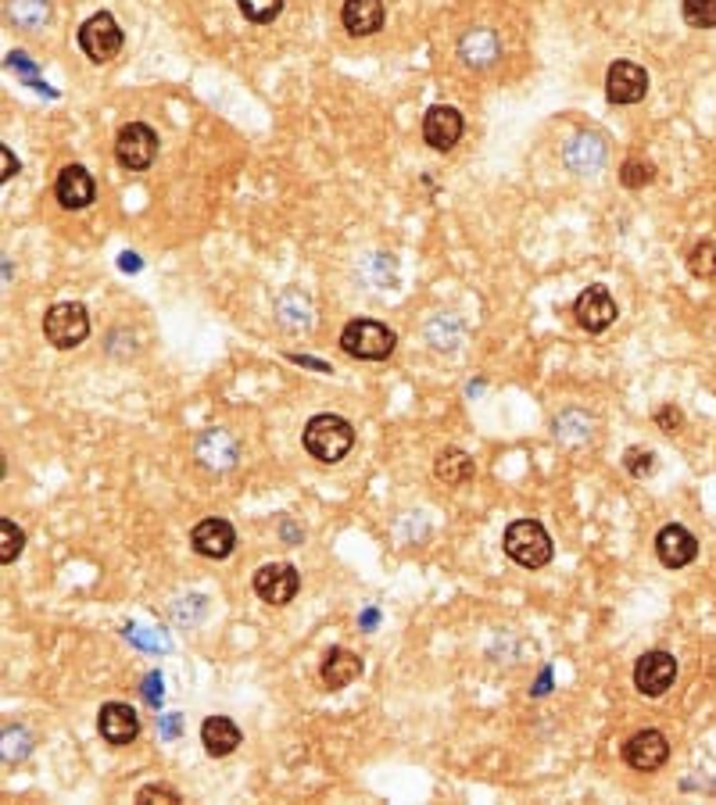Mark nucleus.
<instances>
[{"instance_id": "f257e3e1", "label": "nucleus", "mask_w": 716, "mask_h": 805, "mask_svg": "<svg viewBox=\"0 0 716 805\" xmlns=\"http://www.w3.org/2000/svg\"><path fill=\"white\" fill-rule=\"evenodd\" d=\"M305 451L315 459V462H323V465H333V462H341L347 451H352L355 444V430L347 419L341 415H333V412H323V415H312L309 423H305Z\"/></svg>"}, {"instance_id": "f03ea898", "label": "nucleus", "mask_w": 716, "mask_h": 805, "mask_svg": "<svg viewBox=\"0 0 716 805\" xmlns=\"http://www.w3.org/2000/svg\"><path fill=\"white\" fill-rule=\"evenodd\" d=\"M505 555L523 570H541L552 562V537L537 520H516L502 537Z\"/></svg>"}, {"instance_id": "7ed1b4c3", "label": "nucleus", "mask_w": 716, "mask_h": 805, "mask_svg": "<svg viewBox=\"0 0 716 805\" xmlns=\"http://www.w3.org/2000/svg\"><path fill=\"white\" fill-rule=\"evenodd\" d=\"M394 344H397L394 330H387L376 319H352L341 330V348L359 362H384L394 351Z\"/></svg>"}, {"instance_id": "20e7f679", "label": "nucleus", "mask_w": 716, "mask_h": 805, "mask_svg": "<svg viewBox=\"0 0 716 805\" xmlns=\"http://www.w3.org/2000/svg\"><path fill=\"white\" fill-rule=\"evenodd\" d=\"M43 336L51 341L58 351L79 348L90 336V315L83 304L75 301H61L54 309H47L43 315Z\"/></svg>"}, {"instance_id": "39448f33", "label": "nucleus", "mask_w": 716, "mask_h": 805, "mask_svg": "<svg viewBox=\"0 0 716 805\" xmlns=\"http://www.w3.org/2000/svg\"><path fill=\"white\" fill-rule=\"evenodd\" d=\"M122 43H125L122 29L108 11L90 14V19L83 22V29H79V47H83V54L93 64H108L111 58H119Z\"/></svg>"}, {"instance_id": "423d86ee", "label": "nucleus", "mask_w": 716, "mask_h": 805, "mask_svg": "<svg viewBox=\"0 0 716 805\" xmlns=\"http://www.w3.org/2000/svg\"><path fill=\"white\" fill-rule=\"evenodd\" d=\"M154 154H158V137H154L151 125L130 122V125L119 129V137H115V158H119L122 169H130V172L151 169Z\"/></svg>"}, {"instance_id": "0eeeda50", "label": "nucleus", "mask_w": 716, "mask_h": 805, "mask_svg": "<svg viewBox=\"0 0 716 805\" xmlns=\"http://www.w3.org/2000/svg\"><path fill=\"white\" fill-rule=\"evenodd\" d=\"M677 681V658L670 652H645L634 666V687L645 698H659L674 687Z\"/></svg>"}, {"instance_id": "6e6552de", "label": "nucleus", "mask_w": 716, "mask_h": 805, "mask_svg": "<svg viewBox=\"0 0 716 805\" xmlns=\"http://www.w3.org/2000/svg\"><path fill=\"white\" fill-rule=\"evenodd\" d=\"M606 137L598 133V129H581L577 137H569V143L563 148V161H566V169L569 172H577V175H595L602 172V165H606Z\"/></svg>"}, {"instance_id": "1a4fd4ad", "label": "nucleus", "mask_w": 716, "mask_h": 805, "mask_svg": "<svg viewBox=\"0 0 716 805\" xmlns=\"http://www.w3.org/2000/svg\"><path fill=\"white\" fill-rule=\"evenodd\" d=\"M298 587H301V576L291 562H265V566L254 573V594L269 605H291Z\"/></svg>"}, {"instance_id": "9d476101", "label": "nucleus", "mask_w": 716, "mask_h": 805, "mask_svg": "<svg viewBox=\"0 0 716 805\" xmlns=\"http://www.w3.org/2000/svg\"><path fill=\"white\" fill-rule=\"evenodd\" d=\"M573 315H577L581 330H587V333H606L613 322H616L619 309H616V301L609 294V286L595 283V286H587L584 294L577 298V304H573Z\"/></svg>"}, {"instance_id": "9b49d317", "label": "nucleus", "mask_w": 716, "mask_h": 805, "mask_svg": "<svg viewBox=\"0 0 716 805\" xmlns=\"http://www.w3.org/2000/svg\"><path fill=\"white\" fill-rule=\"evenodd\" d=\"M194 455H198V462L204 465V470L226 473V470H233V465H236V459H241V444H236V437L230 430L212 426V430H204L198 437Z\"/></svg>"}, {"instance_id": "f8f14e48", "label": "nucleus", "mask_w": 716, "mask_h": 805, "mask_svg": "<svg viewBox=\"0 0 716 805\" xmlns=\"http://www.w3.org/2000/svg\"><path fill=\"white\" fill-rule=\"evenodd\" d=\"M463 115H458V108L452 104H434L423 115V140L430 143L434 151H452L458 140H463Z\"/></svg>"}, {"instance_id": "ddd939ff", "label": "nucleus", "mask_w": 716, "mask_h": 805, "mask_svg": "<svg viewBox=\"0 0 716 805\" xmlns=\"http://www.w3.org/2000/svg\"><path fill=\"white\" fill-rule=\"evenodd\" d=\"M648 93V72L634 61H616L606 72V97L613 104H638Z\"/></svg>"}, {"instance_id": "4468645a", "label": "nucleus", "mask_w": 716, "mask_h": 805, "mask_svg": "<svg viewBox=\"0 0 716 805\" xmlns=\"http://www.w3.org/2000/svg\"><path fill=\"white\" fill-rule=\"evenodd\" d=\"M98 731H101V737L108 741L111 748H125V745H130V741H137V734H140V716H137V708H130L125 702H108V705H101Z\"/></svg>"}, {"instance_id": "2eb2a0df", "label": "nucleus", "mask_w": 716, "mask_h": 805, "mask_svg": "<svg viewBox=\"0 0 716 805\" xmlns=\"http://www.w3.org/2000/svg\"><path fill=\"white\" fill-rule=\"evenodd\" d=\"M666 759H670V745H666V734H659V731H638L624 745V763L638 773L659 769Z\"/></svg>"}, {"instance_id": "dca6fc26", "label": "nucleus", "mask_w": 716, "mask_h": 805, "mask_svg": "<svg viewBox=\"0 0 716 805\" xmlns=\"http://www.w3.org/2000/svg\"><path fill=\"white\" fill-rule=\"evenodd\" d=\"M190 547L204 559H230L236 547V534L226 520H201L190 534Z\"/></svg>"}, {"instance_id": "f3484780", "label": "nucleus", "mask_w": 716, "mask_h": 805, "mask_svg": "<svg viewBox=\"0 0 716 805\" xmlns=\"http://www.w3.org/2000/svg\"><path fill=\"white\" fill-rule=\"evenodd\" d=\"M656 555H659V562L666 570H684L688 562H695L698 541L684 526L670 523V526H663L656 534Z\"/></svg>"}, {"instance_id": "a211bd4d", "label": "nucleus", "mask_w": 716, "mask_h": 805, "mask_svg": "<svg viewBox=\"0 0 716 805\" xmlns=\"http://www.w3.org/2000/svg\"><path fill=\"white\" fill-rule=\"evenodd\" d=\"M458 58H463L466 69H491V64L502 58L498 32L484 29V26L463 32V40H458Z\"/></svg>"}, {"instance_id": "6ab92c4d", "label": "nucleus", "mask_w": 716, "mask_h": 805, "mask_svg": "<svg viewBox=\"0 0 716 805\" xmlns=\"http://www.w3.org/2000/svg\"><path fill=\"white\" fill-rule=\"evenodd\" d=\"M54 193H58L61 208H69V212H79V208H87L93 198H98V187H93V175L83 165H65V169L58 172Z\"/></svg>"}, {"instance_id": "aec40b11", "label": "nucleus", "mask_w": 716, "mask_h": 805, "mask_svg": "<svg viewBox=\"0 0 716 805\" xmlns=\"http://www.w3.org/2000/svg\"><path fill=\"white\" fill-rule=\"evenodd\" d=\"M273 312H276V322L286 333H309L312 330V301H309L305 290L286 286L276 298Z\"/></svg>"}, {"instance_id": "412c9836", "label": "nucleus", "mask_w": 716, "mask_h": 805, "mask_svg": "<svg viewBox=\"0 0 716 805\" xmlns=\"http://www.w3.org/2000/svg\"><path fill=\"white\" fill-rule=\"evenodd\" d=\"M341 22L352 37H373L384 29V0H344Z\"/></svg>"}, {"instance_id": "4be33fe9", "label": "nucleus", "mask_w": 716, "mask_h": 805, "mask_svg": "<svg viewBox=\"0 0 716 805\" xmlns=\"http://www.w3.org/2000/svg\"><path fill=\"white\" fill-rule=\"evenodd\" d=\"M201 745L209 755H215V759H226V755H233L236 745H241V727H236L230 716H209L201 723Z\"/></svg>"}, {"instance_id": "5701e85b", "label": "nucleus", "mask_w": 716, "mask_h": 805, "mask_svg": "<svg viewBox=\"0 0 716 805\" xmlns=\"http://www.w3.org/2000/svg\"><path fill=\"white\" fill-rule=\"evenodd\" d=\"M362 676V658L352 655L347 648H330L326 652V663H323V684L330 691H341L347 684H355Z\"/></svg>"}, {"instance_id": "b1692460", "label": "nucleus", "mask_w": 716, "mask_h": 805, "mask_svg": "<svg viewBox=\"0 0 716 805\" xmlns=\"http://www.w3.org/2000/svg\"><path fill=\"white\" fill-rule=\"evenodd\" d=\"M434 476L441 483H448V487H458V483H470L476 476V465H473V459L466 455V451L444 447L437 455V462H434Z\"/></svg>"}, {"instance_id": "393cba45", "label": "nucleus", "mask_w": 716, "mask_h": 805, "mask_svg": "<svg viewBox=\"0 0 716 805\" xmlns=\"http://www.w3.org/2000/svg\"><path fill=\"white\" fill-rule=\"evenodd\" d=\"M592 433H595L592 415H584L577 409H569V412H563L559 419H555V441L566 444V447L587 444V441H592Z\"/></svg>"}, {"instance_id": "a878e982", "label": "nucleus", "mask_w": 716, "mask_h": 805, "mask_svg": "<svg viewBox=\"0 0 716 805\" xmlns=\"http://www.w3.org/2000/svg\"><path fill=\"white\" fill-rule=\"evenodd\" d=\"M8 19L19 29L37 32V29H43L47 22H51V0H11Z\"/></svg>"}, {"instance_id": "bb28decb", "label": "nucleus", "mask_w": 716, "mask_h": 805, "mask_svg": "<svg viewBox=\"0 0 716 805\" xmlns=\"http://www.w3.org/2000/svg\"><path fill=\"white\" fill-rule=\"evenodd\" d=\"M426 336H430V344H434L437 351H455L458 341H463V322H458L452 312H444V315H437L434 322H430Z\"/></svg>"}, {"instance_id": "cd10ccee", "label": "nucleus", "mask_w": 716, "mask_h": 805, "mask_svg": "<svg viewBox=\"0 0 716 805\" xmlns=\"http://www.w3.org/2000/svg\"><path fill=\"white\" fill-rule=\"evenodd\" d=\"M236 8H241V14H244L248 22H254V26H269V22H276V19H280L283 0H236Z\"/></svg>"}, {"instance_id": "c85d7f7f", "label": "nucleus", "mask_w": 716, "mask_h": 805, "mask_svg": "<svg viewBox=\"0 0 716 805\" xmlns=\"http://www.w3.org/2000/svg\"><path fill=\"white\" fill-rule=\"evenodd\" d=\"M688 269L698 280H713L716 276V244H709V240L695 244L692 254H688Z\"/></svg>"}, {"instance_id": "c756f323", "label": "nucleus", "mask_w": 716, "mask_h": 805, "mask_svg": "<svg viewBox=\"0 0 716 805\" xmlns=\"http://www.w3.org/2000/svg\"><path fill=\"white\" fill-rule=\"evenodd\" d=\"M22 547H26V534H22V530L14 526L11 520H0V562H4V566H11V562L22 555Z\"/></svg>"}, {"instance_id": "7c9ffc66", "label": "nucleus", "mask_w": 716, "mask_h": 805, "mask_svg": "<svg viewBox=\"0 0 716 805\" xmlns=\"http://www.w3.org/2000/svg\"><path fill=\"white\" fill-rule=\"evenodd\" d=\"M684 22L692 29H713L716 26V0H684L680 4Z\"/></svg>"}, {"instance_id": "2f4dec72", "label": "nucleus", "mask_w": 716, "mask_h": 805, "mask_svg": "<svg viewBox=\"0 0 716 805\" xmlns=\"http://www.w3.org/2000/svg\"><path fill=\"white\" fill-rule=\"evenodd\" d=\"M652 180H656V165H652V161L631 158V161H624V169H619V183L631 187V190H642V187H648Z\"/></svg>"}, {"instance_id": "473e14b6", "label": "nucleus", "mask_w": 716, "mask_h": 805, "mask_svg": "<svg viewBox=\"0 0 716 805\" xmlns=\"http://www.w3.org/2000/svg\"><path fill=\"white\" fill-rule=\"evenodd\" d=\"M624 465H627V473H631V476L645 480V476H652V473H656V455H652L648 447H627V455H624Z\"/></svg>"}, {"instance_id": "72a5a7b5", "label": "nucleus", "mask_w": 716, "mask_h": 805, "mask_svg": "<svg viewBox=\"0 0 716 805\" xmlns=\"http://www.w3.org/2000/svg\"><path fill=\"white\" fill-rule=\"evenodd\" d=\"M137 802H143V805H148V802H169V805H177L183 798H180L177 787H169V784H148V787H140V792H137Z\"/></svg>"}, {"instance_id": "f704fd0d", "label": "nucleus", "mask_w": 716, "mask_h": 805, "mask_svg": "<svg viewBox=\"0 0 716 805\" xmlns=\"http://www.w3.org/2000/svg\"><path fill=\"white\" fill-rule=\"evenodd\" d=\"M656 423H659L666 433H677V430H680V423H684V419H680V409H674V405H663V409L656 412Z\"/></svg>"}, {"instance_id": "c9c22d12", "label": "nucleus", "mask_w": 716, "mask_h": 805, "mask_svg": "<svg viewBox=\"0 0 716 805\" xmlns=\"http://www.w3.org/2000/svg\"><path fill=\"white\" fill-rule=\"evenodd\" d=\"M0 165H4V172H0V180H11V175H19V161H14L11 148H0Z\"/></svg>"}]
</instances>
